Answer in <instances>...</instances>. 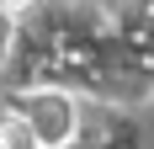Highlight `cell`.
<instances>
[{"instance_id":"cell-1","label":"cell","mask_w":154,"mask_h":149,"mask_svg":"<svg viewBox=\"0 0 154 149\" xmlns=\"http://www.w3.org/2000/svg\"><path fill=\"white\" fill-rule=\"evenodd\" d=\"M21 122L32 133V149H64L75 138V101L59 90H37L21 101Z\"/></svg>"},{"instance_id":"cell-2","label":"cell","mask_w":154,"mask_h":149,"mask_svg":"<svg viewBox=\"0 0 154 149\" xmlns=\"http://www.w3.org/2000/svg\"><path fill=\"white\" fill-rule=\"evenodd\" d=\"M0 149H32V133H27V122H21V112L0 117Z\"/></svg>"},{"instance_id":"cell-3","label":"cell","mask_w":154,"mask_h":149,"mask_svg":"<svg viewBox=\"0 0 154 149\" xmlns=\"http://www.w3.org/2000/svg\"><path fill=\"white\" fill-rule=\"evenodd\" d=\"M37 0H0V16H21V11H32Z\"/></svg>"}]
</instances>
